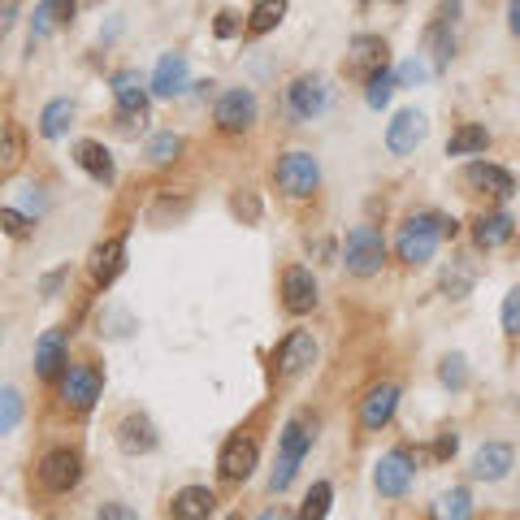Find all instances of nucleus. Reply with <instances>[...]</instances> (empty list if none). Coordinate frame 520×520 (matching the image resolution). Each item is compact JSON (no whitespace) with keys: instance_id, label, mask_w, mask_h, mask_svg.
I'll use <instances>...</instances> for the list:
<instances>
[{"instance_id":"obj_28","label":"nucleus","mask_w":520,"mask_h":520,"mask_svg":"<svg viewBox=\"0 0 520 520\" xmlns=\"http://www.w3.org/2000/svg\"><path fill=\"white\" fill-rule=\"evenodd\" d=\"M74 122V104L70 100H48L44 113H39V135L44 139H61Z\"/></svg>"},{"instance_id":"obj_29","label":"nucleus","mask_w":520,"mask_h":520,"mask_svg":"<svg viewBox=\"0 0 520 520\" xmlns=\"http://www.w3.org/2000/svg\"><path fill=\"white\" fill-rule=\"evenodd\" d=\"M486 148H490V130L486 126H460L447 139V156H473V152H486Z\"/></svg>"},{"instance_id":"obj_49","label":"nucleus","mask_w":520,"mask_h":520,"mask_svg":"<svg viewBox=\"0 0 520 520\" xmlns=\"http://www.w3.org/2000/svg\"><path fill=\"white\" fill-rule=\"evenodd\" d=\"M390 5H403V0H390Z\"/></svg>"},{"instance_id":"obj_39","label":"nucleus","mask_w":520,"mask_h":520,"mask_svg":"<svg viewBox=\"0 0 520 520\" xmlns=\"http://www.w3.org/2000/svg\"><path fill=\"white\" fill-rule=\"evenodd\" d=\"M0 226L9 230V239H26V234H31V221H26L18 208H0Z\"/></svg>"},{"instance_id":"obj_50","label":"nucleus","mask_w":520,"mask_h":520,"mask_svg":"<svg viewBox=\"0 0 520 520\" xmlns=\"http://www.w3.org/2000/svg\"><path fill=\"white\" fill-rule=\"evenodd\" d=\"M230 520H243V516H230Z\"/></svg>"},{"instance_id":"obj_4","label":"nucleus","mask_w":520,"mask_h":520,"mask_svg":"<svg viewBox=\"0 0 520 520\" xmlns=\"http://www.w3.org/2000/svg\"><path fill=\"white\" fill-rule=\"evenodd\" d=\"M343 260H347V269L356 273V278H373V273L382 269V260H386V239L373 226H356L347 234Z\"/></svg>"},{"instance_id":"obj_36","label":"nucleus","mask_w":520,"mask_h":520,"mask_svg":"<svg viewBox=\"0 0 520 520\" xmlns=\"http://www.w3.org/2000/svg\"><path fill=\"white\" fill-rule=\"evenodd\" d=\"M468 286H473V269H464L460 260H455V265L442 273V291H447L451 299H464L468 295Z\"/></svg>"},{"instance_id":"obj_9","label":"nucleus","mask_w":520,"mask_h":520,"mask_svg":"<svg viewBox=\"0 0 520 520\" xmlns=\"http://www.w3.org/2000/svg\"><path fill=\"white\" fill-rule=\"evenodd\" d=\"M282 308L295 312V317L317 308V282H312V273L304 265H291L282 273Z\"/></svg>"},{"instance_id":"obj_16","label":"nucleus","mask_w":520,"mask_h":520,"mask_svg":"<svg viewBox=\"0 0 520 520\" xmlns=\"http://www.w3.org/2000/svg\"><path fill=\"white\" fill-rule=\"evenodd\" d=\"M182 91H187V57H182V52H165V57L156 61V74H152V96L174 100Z\"/></svg>"},{"instance_id":"obj_14","label":"nucleus","mask_w":520,"mask_h":520,"mask_svg":"<svg viewBox=\"0 0 520 520\" xmlns=\"http://www.w3.org/2000/svg\"><path fill=\"white\" fill-rule=\"evenodd\" d=\"M61 395H65V403H70V408L91 412V408H96V399H100V373L87 369V364H74V369L65 373Z\"/></svg>"},{"instance_id":"obj_19","label":"nucleus","mask_w":520,"mask_h":520,"mask_svg":"<svg viewBox=\"0 0 520 520\" xmlns=\"http://www.w3.org/2000/svg\"><path fill=\"white\" fill-rule=\"evenodd\" d=\"M91 278H96V286H109L117 273L126 269V239H104L96 252H91Z\"/></svg>"},{"instance_id":"obj_5","label":"nucleus","mask_w":520,"mask_h":520,"mask_svg":"<svg viewBox=\"0 0 520 520\" xmlns=\"http://www.w3.org/2000/svg\"><path fill=\"white\" fill-rule=\"evenodd\" d=\"M412 468H416V455H412L408 447L386 451L382 460H377V468H373V486H377V494H386V499H399V494H408V486H412Z\"/></svg>"},{"instance_id":"obj_1","label":"nucleus","mask_w":520,"mask_h":520,"mask_svg":"<svg viewBox=\"0 0 520 520\" xmlns=\"http://www.w3.org/2000/svg\"><path fill=\"white\" fill-rule=\"evenodd\" d=\"M460 230L455 221L447 217H434V213H421V217H408L399 226V239H395V252L403 265H425L429 256H434L438 239H451V234Z\"/></svg>"},{"instance_id":"obj_40","label":"nucleus","mask_w":520,"mask_h":520,"mask_svg":"<svg viewBox=\"0 0 520 520\" xmlns=\"http://www.w3.org/2000/svg\"><path fill=\"white\" fill-rule=\"evenodd\" d=\"M0 156H5V169H13V165H18V156H22L18 126H9V130H5V152H0Z\"/></svg>"},{"instance_id":"obj_18","label":"nucleus","mask_w":520,"mask_h":520,"mask_svg":"<svg viewBox=\"0 0 520 520\" xmlns=\"http://www.w3.org/2000/svg\"><path fill=\"white\" fill-rule=\"evenodd\" d=\"M464 182H468V187H477V191L499 195V200H507V195L516 191V178L507 174V169L490 165V161H473V165H468V169H464Z\"/></svg>"},{"instance_id":"obj_41","label":"nucleus","mask_w":520,"mask_h":520,"mask_svg":"<svg viewBox=\"0 0 520 520\" xmlns=\"http://www.w3.org/2000/svg\"><path fill=\"white\" fill-rule=\"evenodd\" d=\"M96 520H139V512L135 507H126V503H104L96 512Z\"/></svg>"},{"instance_id":"obj_10","label":"nucleus","mask_w":520,"mask_h":520,"mask_svg":"<svg viewBox=\"0 0 520 520\" xmlns=\"http://www.w3.org/2000/svg\"><path fill=\"white\" fill-rule=\"evenodd\" d=\"M113 100H117V113H122V122H143V113H148V87H143V78L135 70H122L113 74Z\"/></svg>"},{"instance_id":"obj_34","label":"nucleus","mask_w":520,"mask_h":520,"mask_svg":"<svg viewBox=\"0 0 520 520\" xmlns=\"http://www.w3.org/2000/svg\"><path fill=\"white\" fill-rule=\"evenodd\" d=\"M330 499H334L330 481H317V486L308 490L304 507H299V520H325V512H330Z\"/></svg>"},{"instance_id":"obj_48","label":"nucleus","mask_w":520,"mask_h":520,"mask_svg":"<svg viewBox=\"0 0 520 520\" xmlns=\"http://www.w3.org/2000/svg\"><path fill=\"white\" fill-rule=\"evenodd\" d=\"M260 520H282V516H278V512H265V516H260Z\"/></svg>"},{"instance_id":"obj_27","label":"nucleus","mask_w":520,"mask_h":520,"mask_svg":"<svg viewBox=\"0 0 520 520\" xmlns=\"http://www.w3.org/2000/svg\"><path fill=\"white\" fill-rule=\"evenodd\" d=\"M425 52H429V61H434V70H447V65H451V57H455V35H451V22H447V18L429 22Z\"/></svg>"},{"instance_id":"obj_30","label":"nucleus","mask_w":520,"mask_h":520,"mask_svg":"<svg viewBox=\"0 0 520 520\" xmlns=\"http://www.w3.org/2000/svg\"><path fill=\"white\" fill-rule=\"evenodd\" d=\"M282 18H286V0H256L252 13H247V31H252V35H269Z\"/></svg>"},{"instance_id":"obj_44","label":"nucleus","mask_w":520,"mask_h":520,"mask_svg":"<svg viewBox=\"0 0 520 520\" xmlns=\"http://www.w3.org/2000/svg\"><path fill=\"white\" fill-rule=\"evenodd\" d=\"M455 447H460V438H455V434H442V438L434 442V455H438V460H451Z\"/></svg>"},{"instance_id":"obj_26","label":"nucleus","mask_w":520,"mask_h":520,"mask_svg":"<svg viewBox=\"0 0 520 520\" xmlns=\"http://www.w3.org/2000/svg\"><path fill=\"white\" fill-rule=\"evenodd\" d=\"M65 364V330H48L35 343V373L39 377H57Z\"/></svg>"},{"instance_id":"obj_35","label":"nucleus","mask_w":520,"mask_h":520,"mask_svg":"<svg viewBox=\"0 0 520 520\" xmlns=\"http://www.w3.org/2000/svg\"><path fill=\"white\" fill-rule=\"evenodd\" d=\"M18 416H22V395L13 386H5V395H0V434H13Z\"/></svg>"},{"instance_id":"obj_38","label":"nucleus","mask_w":520,"mask_h":520,"mask_svg":"<svg viewBox=\"0 0 520 520\" xmlns=\"http://www.w3.org/2000/svg\"><path fill=\"white\" fill-rule=\"evenodd\" d=\"M503 330L507 334H520V286H512L503 299Z\"/></svg>"},{"instance_id":"obj_43","label":"nucleus","mask_w":520,"mask_h":520,"mask_svg":"<svg viewBox=\"0 0 520 520\" xmlns=\"http://www.w3.org/2000/svg\"><path fill=\"white\" fill-rule=\"evenodd\" d=\"M425 74H429V70H425L421 61H408V65H403V70H399V83H403V87H412V83H425Z\"/></svg>"},{"instance_id":"obj_37","label":"nucleus","mask_w":520,"mask_h":520,"mask_svg":"<svg viewBox=\"0 0 520 520\" xmlns=\"http://www.w3.org/2000/svg\"><path fill=\"white\" fill-rule=\"evenodd\" d=\"M438 377H442V386H455V390H460V386L468 382V373H464V356H447V360H442Z\"/></svg>"},{"instance_id":"obj_45","label":"nucleus","mask_w":520,"mask_h":520,"mask_svg":"<svg viewBox=\"0 0 520 520\" xmlns=\"http://www.w3.org/2000/svg\"><path fill=\"white\" fill-rule=\"evenodd\" d=\"M13 22H18V0H0V31H9Z\"/></svg>"},{"instance_id":"obj_20","label":"nucleus","mask_w":520,"mask_h":520,"mask_svg":"<svg viewBox=\"0 0 520 520\" xmlns=\"http://www.w3.org/2000/svg\"><path fill=\"white\" fill-rule=\"evenodd\" d=\"M386 39L382 35H356L351 39V70L364 74V78H373L377 70H386Z\"/></svg>"},{"instance_id":"obj_3","label":"nucleus","mask_w":520,"mask_h":520,"mask_svg":"<svg viewBox=\"0 0 520 520\" xmlns=\"http://www.w3.org/2000/svg\"><path fill=\"white\" fill-rule=\"evenodd\" d=\"M273 178H278V187L291 195V200H308L321 182V165L312 152H286L278 169H273Z\"/></svg>"},{"instance_id":"obj_8","label":"nucleus","mask_w":520,"mask_h":520,"mask_svg":"<svg viewBox=\"0 0 520 520\" xmlns=\"http://www.w3.org/2000/svg\"><path fill=\"white\" fill-rule=\"evenodd\" d=\"M312 360H317V338L308 330H291L278 343V351H273V364H278V373H286V377L304 373Z\"/></svg>"},{"instance_id":"obj_31","label":"nucleus","mask_w":520,"mask_h":520,"mask_svg":"<svg viewBox=\"0 0 520 520\" xmlns=\"http://www.w3.org/2000/svg\"><path fill=\"white\" fill-rule=\"evenodd\" d=\"M473 516V494H468L464 486H455L447 494H438L434 503V520H468Z\"/></svg>"},{"instance_id":"obj_25","label":"nucleus","mask_w":520,"mask_h":520,"mask_svg":"<svg viewBox=\"0 0 520 520\" xmlns=\"http://www.w3.org/2000/svg\"><path fill=\"white\" fill-rule=\"evenodd\" d=\"M512 230H516V221L507 217V213H481L473 221V239L481 252H490V247H503L507 239H512Z\"/></svg>"},{"instance_id":"obj_11","label":"nucleus","mask_w":520,"mask_h":520,"mask_svg":"<svg viewBox=\"0 0 520 520\" xmlns=\"http://www.w3.org/2000/svg\"><path fill=\"white\" fill-rule=\"evenodd\" d=\"M425 130H429L425 113L403 109V113H395V122L386 126V148L395 152V156H408V152H416V143L425 139Z\"/></svg>"},{"instance_id":"obj_47","label":"nucleus","mask_w":520,"mask_h":520,"mask_svg":"<svg viewBox=\"0 0 520 520\" xmlns=\"http://www.w3.org/2000/svg\"><path fill=\"white\" fill-rule=\"evenodd\" d=\"M61 278H65V273H48V278H44V295H52V291H57V286H61Z\"/></svg>"},{"instance_id":"obj_32","label":"nucleus","mask_w":520,"mask_h":520,"mask_svg":"<svg viewBox=\"0 0 520 520\" xmlns=\"http://www.w3.org/2000/svg\"><path fill=\"white\" fill-rule=\"evenodd\" d=\"M395 87H399V74H390V70H377L369 78V91H364V100H369V109H386L390 96H395Z\"/></svg>"},{"instance_id":"obj_17","label":"nucleus","mask_w":520,"mask_h":520,"mask_svg":"<svg viewBox=\"0 0 520 520\" xmlns=\"http://www.w3.org/2000/svg\"><path fill=\"white\" fill-rule=\"evenodd\" d=\"M117 447H122L126 455H148V451H156V429H152L148 416H139V412L122 416V425H117Z\"/></svg>"},{"instance_id":"obj_7","label":"nucleus","mask_w":520,"mask_h":520,"mask_svg":"<svg viewBox=\"0 0 520 520\" xmlns=\"http://www.w3.org/2000/svg\"><path fill=\"white\" fill-rule=\"evenodd\" d=\"M78 477H83V464H78V455L74 451H48L44 455V464H39V481H44V490L52 494H65V490H74L78 486Z\"/></svg>"},{"instance_id":"obj_46","label":"nucleus","mask_w":520,"mask_h":520,"mask_svg":"<svg viewBox=\"0 0 520 520\" xmlns=\"http://www.w3.org/2000/svg\"><path fill=\"white\" fill-rule=\"evenodd\" d=\"M507 26H512V35H520V0H507Z\"/></svg>"},{"instance_id":"obj_22","label":"nucleus","mask_w":520,"mask_h":520,"mask_svg":"<svg viewBox=\"0 0 520 520\" xmlns=\"http://www.w3.org/2000/svg\"><path fill=\"white\" fill-rule=\"evenodd\" d=\"M74 0H39V9H35V18H31V48L44 39L52 26H65V22H74Z\"/></svg>"},{"instance_id":"obj_15","label":"nucleus","mask_w":520,"mask_h":520,"mask_svg":"<svg viewBox=\"0 0 520 520\" xmlns=\"http://www.w3.org/2000/svg\"><path fill=\"white\" fill-rule=\"evenodd\" d=\"M256 442L252 438H230L226 447H221V455H217V468H221V477L226 481H243V477H252V468H256Z\"/></svg>"},{"instance_id":"obj_21","label":"nucleus","mask_w":520,"mask_h":520,"mask_svg":"<svg viewBox=\"0 0 520 520\" xmlns=\"http://www.w3.org/2000/svg\"><path fill=\"white\" fill-rule=\"evenodd\" d=\"M74 161H78V169H83L87 178H96V182H104V187H109L113 182V156H109V148H104V143H96V139H83L74 148Z\"/></svg>"},{"instance_id":"obj_12","label":"nucleus","mask_w":520,"mask_h":520,"mask_svg":"<svg viewBox=\"0 0 520 520\" xmlns=\"http://www.w3.org/2000/svg\"><path fill=\"white\" fill-rule=\"evenodd\" d=\"M399 408V386L395 382H382V386H373L369 395H364L360 403V429H369V434H377L390 416H395Z\"/></svg>"},{"instance_id":"obj_23","label":"nucleus","mask_w":520,"mask_h":520,"mask_svg":"<svg viewBox=\"0 0 520 520\" xmlns=\"http://www.w3.org/2000/svg\"><path fill=\"white\" fill-rule=\"evenodd\" d=\"M507 468H512V447H507V442H486V447L473 455L477 481H499V477H507Z\"/></svg>"},{"instance_id":"obj_42","label":"nucleus","mask_w":520,"mask_h":520,"mask_svg":"<svg viewBox=\"0 0 520 520\" xmlns=\"http://www.w3.org/2000/svg\"><path fill=\"white\" fill-rule=\"evenodd\" d=\"M239 26H243V22H239V13H230V9H226V13H217L213 31H217V39H230V35H239Z\"/></svg>"},{"instance_id":"obj_2","label":"nucleus","mask_w":520,"mask_h":520,"mask_svg":"<svg viewBox=\"0 0 520 520\" xmlns=\"http://www.w3.org/2000/svg\"><path fill=\"white\" fill-rule=\"evenodd\" d=\"M312 438H317V421L312 416H291L286 421V429H282V455H278V468L269 473V490L278 494V490H286L291 486V477H295V468H299V460L312 451Z\"/></svg>"},{"instance_id":"obj_6","label":"nucleus","mask_w":520,"mask_h":520,"mask_svg":"<svg viewBox=\"0 0 520 520\" xmlns=\"http://www.w3.org/2000/svg\"><path fill=\"white\" fill-rule=\"evenodd\" d=\"M213 117H217V126H221V130L239 135V130H247V126L256 122V96H252V91H243V87L221 91Z\"/></svg>"},{"instance_id":"obj_13","label":"nucleus","mask_w":520,"mask_h":520,"mask_svg":"<svg viewBox=\"0 0 520 520\" xmlns=\"http://www.w3.org/2000/svg\"><path fill=\"white\" fill-rule=\"evenodd\" d=\"M286 100H291V113L312 122L325 109V78L321 74H299L291 87H286Z\"/></svg>"},{"instance_id":"obj_33","label":"nucleus","mask_w":520,"mask_h":520,"mask_svg":"<svg viewBox=\"0 0 520 520\" xmlns=\"http://www.w3.org/2000/svg\"><path fill=\"white\" fill-rule=\"evenodd\" d=\"M178 152H182V135H174V130H161V135L148 139V161L152 165H169Z\"/></svg>"},{"instance_id":"obj_24","label":"nucleus","mask_w":520,"mask_h":520,"mask_svg":"<svg viewBox=\"0 0 520 520\" xmlns=\"http://www.w3.org/2000/svg\"><path fill=\"white\" fill-rule=\"evenodd\" d=\"M217 507V494L208 486H187L174 494V520H208Z\"/></svg>"}]
</instances>
